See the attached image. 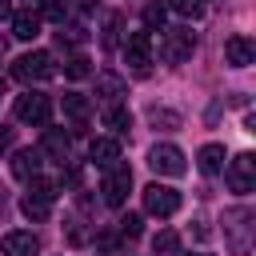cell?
Instances as JSON below:
<instances>
[{"instance_id":"1","label":"cell","mask_w":256,"mask_h":256,"mask_svg":"<svg viewBox=\"0 0 256 256\" xmlns=\"http://www.w3.org/2000/svg\"><path fill=\"white\" fill-rule=\"evenodd\" d=\"M252 232H256V212L248 204H236V208L224 212V236H228L232 256H248L252 252Z\"/></svg>"},{"instance_id":"2","label":"cell","mask_w":256,"mask_h":256,"mask_svg":"<svg viewBox=\"0 0 256 256\" xmlns=\"http://www.w3.org/2000/svg\"><path fill=\"white\" fill-rule=\"evenodd\" d=\"M52 200H56V184L32 176V180H28V196L20 200V212H24L28 220H48V216H52Z\"/></svg>"},{"instance_id":"3","label":"cell","mask_w":256,"mask_h":256,"mask_svg":"<svg viewBox=\"0 0 256 256\" xmlns=\"http://www.w3.org/2000/svg\"><path fill=\"white\" fill-rule=\"evenodd\" d=\"M192 52H196L192 28H164V36H160V60L164 64H184Z\"/></svg>"},{"instance_id":"4","label":"cell","mask_w":256,"mask_h":256,"mask_svg":"<svg viewBox=\"0 0 256 256\" xmlns=\"http://www.w3.org/2000/svg\"><path fill=\"white\" fill-rule=\"evenodd\" d=\"M12 76H16L20 84H36V80L56 76V64H52L48 52H24V56L12 60Z\"/></svg>"},{"instance_id":"5","label":"cell","mask_w":256,"mask_h":256,"mask_svg":"<svg viewBox=\"0 0 256 256\" xmlns=\"http://www.w3.org/2000/svg\"><path fill=\"white\" fill-rule=\"evenodd\" d=\"M128 188H132V168L128 164H108V172H104V180H100V196H104V204L108 208H120L124 200H128Z\"/></svg>"},{"instance_id":"6","label":"cell","mask_w":256,"mask_h":256,"mask_svg":"<svg viewBox=\"0 0 256 256\" xmlns=\"http://www.w3.org/2000/svg\"><path fill=\"white\" fill-rule=\"evenodd\" d=\"M224 176H228V188H232L236 196H248V192L256 188V156H252V152H240V156H232Z\"/></svg>"},{"instance_id":"7","label":"cell","mask_w":256,"mask_h":256,"mask_svg":"<svg viewBox=\"0 0 256 256\" xmlns=\"http://www.w3.org/2000/svg\"><path fill=\"white\" fill-rule=\"evenodd\" d=\"M124 60H128L132 76H148L152 72V32H132L124 44Z\"/></svg>"},{"instance_id":"8","label":"cell","mask_w":256,"mask_h":256,"mask_svg":"<svg viewBox=\"0 0 256 256\" xmlns=\"http://www.w3.org/2000/svg\"><path fill=\"white\" fill-rule=\"evenodd\" d=\"M16 120L44 128V124L52 120V100H48L44 92H24V96H16Z\"/></svg>"},{"instance_id":"9","label":"cell","mask_w":256,"mask_h":256,"mask_svg":"<svg viewBox=\"0 0 256 256\" xmlns=\"http://www.w3.org/2000/svg\"><path fill=\"white\" fill-rule=\"evenodd\" d=\"M144 212L148 216H172V212H180V192L176 188H168V184H148L144 188Z\"/></svg>"},{"instance_id":"10","label":"cell","mask_w":256,"mask_h":256,"mask_svg":"<svg viewBox=\"0 0 256 256\" xmlns=\"http://www.w3.org/2000/svg\"><path fill=\"white\" fill-rule=\"evenodd\" d=\"M148 168L160 172V176H184V172H188L184 152H180L176 144H156V148L148 152Z\"/></svg>"},{"instance_id":"11","label":"cell","mask_w":256,"mask_h":256,"mask_svg":"<svg viewBox=\"0 0 256 256\" xmlns=\"http://www.w3.org/2000/svg\"><path fill=\"white\" fill-rule=\"evenodd\" d=\"M224 60H228L232 68H248V64L256 60V44H252L248 36H228V44H224Z\"/></svg>"},{"instance_id":"12","label":"cell","mask_w":256,"mask_h":256,"mask_svg":"<svg viewBox=\"0 0 256 256\" xmlns=\"http://www.w3.org/2000/svg\"><path fill=\"white\" fill-rule=\"evenodd\" d=\"M12 176H16V180L40 176V148H16V152H12Z\"/></svg>"},{"instance_id":"13","label":"cell","mask_w":256,"mask_h":256,"mask_svg":"<svg viewBox=\"0 0 256 256\" xmlns=\"http://www.w3.org/2000/svg\"><path fill=\"white\" fill-rule=\"evenodd\" d=\"M0 248H4V256H40V240L32 232H8L0 240Z\"/></svg>"},{"instance_id":"14","label":"cell","mask_w":256,"mask_h":256,"mask_svg":"<svg viewBox=\"0 0 256 256\" xmlns=\"http://www.w3.org/2000/svg\"><path fill=\"white\" fill-rule=\"evenodd\" d=\"M88 156H92V164L108 168V164L120 160V140H116V136H96V140L88 144Z\"/></svg>"},{"instance_id":"15","label":"cell","mask_w":256,"mask_h":256,"mask_svg":"<svg viewBox=\"0 0 256 256\" xmlns=\"http://www.w3.org/2000/svg\"><path fill=\"white\" fill-rule=\"evenodd\" d=\"M128 92V84H124V76H116V72H104L100 80H96V96L108 104V108H116V100Z\"/></svg>"},{"instance_id":"16","label":"cell","mask_w":256,"mask_h":256,"mask_svg":"<svg viewBox=\"0 0 256 256\" xmlns=\"http://www.w3.org/2000/svg\"><path fill=\"white\" fill-rule=\"evenodd\" d=\"M68 148H72V140H68V132H64V128H44L40 152H48V156H56V160L64 164V160H68Z\"/></svg>"},{"instance_id":"17","label":"cell","mask_w":256,"mask_h":256,"mask_svg":"<svg viewBox=\"0 0 256 256\" xmlns=\"http://www.w3.org/2000/svg\"><path fill=\"white\" fill-rule=\"evenodd\" d=\"M40 12H12V36L16 40H36L40 36Z\"/></svg>"},{"instance_id":"18","label":"cell","mask_w":256,"mask_h":256,"mask_svg":"<svg viewBox=\"0 0 256 256\" xmlns=\"http://www.w3.org/2000/svg\"><path fill=\"white\" fill-rule=\"evenodd\" d=\"M196 164H200V172H204V176L224 172V144H204V148H200V156H196Z\"/></svg>"},{"instance_id":"19","label":"cell","mask_w":256,"mask_h":256,"mask_svg":"<svg viewBox=\"0 0 256 256\" xmlns=\"http://www.w3.org/2000/svg\"><path fill=\"white\" fill-rule=\"evenodd\" d=\"M152 252H156V256H176V252H180V236H176L172 228H160V232L152 236Z\"/></svg>"},{"instance_id":"20","label":"cell","mask_w":256,"mask_h":256,"mask_svg":"<svg viewBox=\"0 0 256 256\" xmlns=\"http://www.w3.org/2000/svg\"><path fill=\"white\" fill-rule=\"evenodd\" d=\"M164 20H168V4H160V0H148V4H144V24H148L144 32H156V28L164 32Z\"/></svg>"},{"instance_id":"21","label":"cell","mask_w":256,"mask_h":256,"mask_svg":"<svg viewBox=\"0 0 256 256\" xmlns=\"http://www.w3.org/2000/svg\"><path fill=\"white\" fill-rule=\"evenodd\" d=\"M104 124H108V128H112L116 136H124V132L132 128V112L116 104V108H108V112H104Z\"/></svg>"},{"instance_id":"22","label":"cell","mask_w":256,"mask_h":256,"mask_svg":"<svg viewBox=\"0 0 256 256\" xmlns=\"http://www.w3.org/2000/svg\"><path fill=\"white\" fill-rule=\"evenodd\" d=\"M64 112H68L76 124H84V120H88V100H84L80 92H68V96H64Z\"/></svg>"},{"instance_id":"23","label":"cell","mask_w":256,"mask_h":256,"mask_svg":"<svg viewBox=\"0 0 256 256\" xmlns=\"http://www.w3.org/2000/svg\"><path fill=\"white\" fill-rule=\"evenodd\" d=\"M148 120L160 128H180V112H172V108H160V104H148Z\"/></svg>"},{"instance_id":"24","label":"cell","mask_w":256,"mask_h":256,"mask_svg":"<svg viewBox=\"0 0 256 256\" xmlns=\"http://www.w3.org/2000/svg\"><path fill=\"white\" fill-rule=\"evenodd\" d=\"M116 232H120L124 240H136V236L144 232V220H140L136 212H128V216H120V220H116Z\"/></svg>"},{"instance_id":"25","label":"cell","mask_w":256,"mask_h":256,"mask_svg":"<svg viewBox=\"0 0 256 256\" xmlns=\"http://www.w3.org/2000/svg\"><path fill=\"white\" fill-rule=\"evenodd\" d=\"M120 28H124V16H120V12H108V24H104V48H116V44H120Z\"/></svg>"},{"instance_id":"26","label":"cell","mask_w":256,"mask_h":256,"mask_svg":"<svg viewBox=\"0 0 256 256\" xmlns=\"http://www.w3.org/2000/svg\"><path fill=\"white\" fill-rule=\"evenodd\" d=\"M64 16H68V4H64V0H40V20L64 24Z\"/></svg>"},{"instance_id":"27","label":"cell","mask_w":256,"mask_h":256,"mask_svg":"<svg viewBox=\"0 0 256 256\" xmlns=\"http://www.w3.org/2000/svg\"><path fill=\"white\" fill-rule=\"evenodd\" d=\"M168 8H172L176 16H188V20L204 16V0H168Z\"/></svg>"},{"instance_id":"28","label":"cell","mask_w":256,"mask_h":256,"mask_svg":"<svg viewBox=\"0 0 256 256\" xmlns=\"http://www.w3.org/2000/svg\"><path fill=\"white\" fill-rule=\"evenodd\" d=\"M64 72H68V80H84V76H92V60L88 56H72L64 64Z\"/></svg>"},{"instance_id":"29","label":"cell","mask_w":256,"mask_h":256,"mask_svg":"<svg viewBox=\"0 0 256 256\" xmlns=\"http://www.w3.org/2000/svg\"><path fill=\"white\" fill-rule=\"evenodd\" d=\"M88 240V232L80 228V220H68V244H84Z\"/></svg>"},{"instance_id":"30","label":"cell","mask_w":256,"mask_h":256,"mask_svg":"<svg viewBox=\"0 0 256 256\" xmlns=\"http://www.w3.org/2000/svg\"><path fill=\"white\" fill-rule=\"evenodd\" d=\"M8 144H12V128H4V124H0V148H8Z\"/></svg>"},{"instance_id":"31","label":"cell","mask_w":256,"mask_h":256,"mask_svg":"<svg viewBox=\"0 0 256 256\" xmlns=\"http://www.w3.org/2000/svg\"><path fill=\"white\" fill-rule=\"evenodd\" d=\"M4 16H12V4H8V0H0V20H4Z\"/></svg>"},{"instance_id":"32","label":"cell","mask_w":256,"mask_h":256,"mask_svg":"<svg viewBox=\"0 0 256 256\" xmlns=\"http://www.w3.org/2000/svg\"><path fill=\"white\" fill-rule=\"evenodd\" d=\"M176 256H180V252H176ZM188 256H208V252H188Z\"/></svg>"},{"instance_id":"33","label":"cell","mask_w":256,"mask_h":256,"mask_svg":"<svg viewBox=\"0 0 256 256\" xmlns=\"http://www.w3.org/2000/svg\"><path fill=\"white\" fill-rule=\"evenodd\" d=\"M0 96H4V80H0Z\"/></svg>"}]
</instances>
